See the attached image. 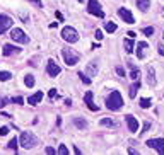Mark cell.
I'll list each match as a JSON object with an SVG mask.
<instances>
[{"instance_id": "obj_1", "label": "cell", "mask_w": 164, "mask_h": 155, "mask_svg": "<svg viewBox=\"0 0 164 155\" xmlns=\"http://www.w3.org/2000/svg\"><path fill=\"white\" fill-rule=\"evenodd\" d=\"M106 108L110 111H120L123 108V97L120 94V90H111L110 96L106 97Z\"/></svg>"}, {"instance_id": "obj_2", "label": "cell", "mask_w": 164, "mask_h": 155, "mask_svg": "<svg viewBox=\"0 0 164 155\" xmlns=\"http://www.w3.org/2000/svg\"><path fill=\"white\" fill-rule=\"evenodd\" d=\"M19 143H21V147H24L26 150H29V148H33L38 143V138L31 131H22L21 133V138H19Z\"/></svg>"}, {"instance_id": "obj_3", "label": "cell", "mask_w": 164, "mask_h": 155, "mask_svg": "<svg viewBox=\"0 0 164 155\" xmlns=\"http://www.w3.org/2000/svg\"><path fill=\"white\" fill-rule=\"evenodd\" d=\"M62 56H63V60H65V63L68 67H75L79 63V53H75L70 48H63L62 49Z\"/></svg>"}, {"instance_id": "obj_4", "label": "cell", "mask_w": 164, "mask_h": 155, "mask_svg": "<svg viewBox=\"0 0 164 155\" xmlns=\"http://www.w3.org/2000/svg\"><path fill=\"white\" fill-rule=\"evenodd\" d=\"M62 38H63V41H67V43H77V41H79V32H77V29H74L72 26H65V27L62 29Z\"/></svg>"}, {"instance_id": "obj_5", "label": "cell", "mask_w": 164, "mask_h": 155, "mask_svg": "<svg viewBox=\"0 0 164 155\" xmlns=\"http://www.w3.org/2000/svg\"><path fill=\"white\" fill-rule=\"evenodd\" d=\"M10 38L15 41V43H21V44H27L29 43V36H26V32L19 27H14L10 31Z\"/></svg>"}, {"instance_id": "obj_6", "label": "cell", "mask_w": 164, "mask_h": 155, "mask_svg": "<svg viewBox=\"0 0 164 155\" xmlns=\"http://www.w3.org/2000/svg\"><path fill=\"white\" fill-rule=\"evenodd\" d=\"M87 12L89 14H92V15H96V17H104V12H103V9H101V3H99V0H89V3H87Z\"/></svg>"}, {"instance_id": "obj_7", "label": "cell", "mask_w": 164, "mask_h": 155, "mask_svg": "<svg viewBox=\"0 0 164 155\" xmlns=\"http://www.w3.org/2000/svg\"><path fill=\"white\" fill-rule=\"evenodd\" d=\"M147 147L157 150V154L164 155V138H151V140H147Z\"/></svg>"}, {"instance_id": "obj_8", "label": "cell", "mask_w": 164, "mask_h": 155, "mask_svg": "<svg viewBox=\"0 0 164 155\" xmlns=\"http://www.w3.org/2000/svg\"><path fill=\"white\" fill-rule=\"evenodd\" d=\"M118 15H120V19H123V22H127V24H135V19H133V14L128 10V9H125V7H122L120 10H118Z\"/></svg>"}, {"instance_id": "obj_9", "label": "cell", "mask_w": 164, "mask_h": 155, "mask_svg": "<svg viewBox=\"0 0 164 155\" xmlns=\"http://www.w3.org/2000/svg\"><path fill=\"white\" fill-rule=\"evenodd\" d=\"M12 24H14V20H12L9 15L0 14V34H3L7 29H10V27H12Z\"/></svg>"}, {"instance_id": "obj_10", "label": "cell", "mask_w": 164, "mask_h": 155, "mask_svg": "<svg viewBox=\"0 0 164 155\" xmlns=\"http://www.w3.org/2000/svg\"><path fill=\"white\" fill-rule=\"evenodd\" d=\"M60 72H62V68L56 65V61H55V60H48V65H46V73H48L50 77H56Z\"/></svg>"}, {"instance_id": "obj_11", "label": "cell", "mask_w": 164, "mask_h": 155, "mask_svg": "<svg viewBox=\"0 0 164 155\" xmlns=\"http://www.w3.org/2000/svg\"><path fill=\"white\" fill-rule=\"evenodd\" d=\"M125 121H127V126H128V130H130L132 133H137V131H139V121H137L135 116L127 114V116H125Z\"/></svg>"}, {"instance_id": "obj_12", "label": "cell", "mask_w": 164, "mask_h": 155, "mask_svg": "<svg viewBox=\"0 0 164 155\" xmlns=\"http://www.w3.org/2000/svg\"><path fill=\"white\" fill-rule=\"evenodd\" d=\"M92 96H94V94H92V90H87V92H86V96H84V101H86V104H87V108H89L91 111H99V108L92 102Z\"/></svg>"}, {"instance_id": "obj_13", "label": "cell", "mask_w": 164, "mask_h": 155, "mask_svg": "<svg viewBox=\"0 0 164 155\" xmlns=\"http://www.w3.org/2000/svg\"><path fill=\"white\" fill-rule=\"evenodd\" d=\"M149 48V44L145 43V41H139L137 43V58H145V49Z\"/></svg>"}, {"instance_id": "obj_14", "label": "cell", "mask_w": 164, "mask_h": 155, "mask_svg": "<svg viewBox=\"0 0 164 155\" xmlns=\"http://www.w3.org/2000/svg\"><path fill=\"white\" fill-rule=\"evenodd\" d=\"M41 101H43V92H41V90H38L36 94H33V96L27 97V104H31V106H36V104H39Z\"/></svg>"}, {"instance_id": "obj_15", "label": "cell", "mask_w": 164, "mask_h": 155, "mask_svg": "<svg viewBox=\"0 0 164 155\" xmlns=\"http://www.w3.org/2000/svg\"><path fill=\"white\" fill-rule=\"evenodd\" d=\"M147 84H149L151 87H154V85L157 84V80H156V70H154L152 67L147 68Z\"/></svg>"}, {"instance_id": "obj_16", "label": "cell", "mask_w": 164, "mask_h": 155, "mask_svg": "<svg viewBox=\"0 0 164 155\" xmlns=\"http://www.w3.org/2000/svg\"><path fill=\"white\" fill-rule=\"evenodd\" d=\"M19 51H21V48H17V46H14V44H3V55H5V56L15 55V53H19Z\"/></svg>"}, {"instance_id": "obj_17", "label": "cell", "mask_w": 164, "mask_h": 155, "mask_svg": "<svg viewBox=\"0 0 164 155\" xmlns=\"http://www.w3.org/2000/svg\"><path fill=\"white\" fill-rule=\"evenodd\" d=\"M128 67H130V70H132V72H130V78H132V80H139V78H140V70H139L133 63H128Z\"/></svg>"}, {"instance_id": "obj_18", "label": "cell", "mask_w": 164, "mask_h": 155, "mask_svg": "<svg viewBox=\"0 0 164 155\" xmlns=\"http://www.w3.org/2000/svg\"><path fill=\"white\" fill-rule=\"evenodd\" d=\"M135 3H137V9H140L142 12H147L151 7V0H135Z\"/></svg>"}, {"instance_id": "obj_19", "label": "cell", "mask_w": 164, "mask_h": 155, "mask_svg": "<svg viewBox=\"0 0 164 155\" xmlns=\"http://www.w3.org/2000/svg\"><path fill=\"white\" fill-rule=\"evenodd\" d=\"M74 125L79 128V130H87V121L84 119V118H74Z\"/></svg>"}, {"instance_id": "obj_20", "label": "cell", "mask_w": 164, "mask_h": 155, "mask_svg": "<svg viewBox=\"0 0 164 155\" xmlns=\"http://www.w3.org/2000/svg\"><path fill=\"white\" fill-rule=\"evenodd\" d=\"M96 73H98L96 61H91V63H87V75H89V77H94Z\"/></svg>"}, {"instance_id": "obj_21", "label": "cell", "mask_w": 164, "mask_h": 155, "mask_svg": "<svg viewBox=\"0 0 164 155\" xmlns=\"http://www.w3.org/2000/svg\"><path fill=\"white\" fill-rule=\"evenodd\" d=\"M139 89H140V82H139V80H135V82L132 84V87H130V97H132V99H135V96H137Z\"/></svg>"}, {"instance_id": "obj_22", "label": "cell", "mask_w": 164, "mask_h": 155, "mask_svg": "<svg viewBox=\"0 0 164 155\" xmlns=\"http://www.w3.org/2000/svg\"><path fill=\"white\" fill-rule=\"evenodd\" d=\"M123 46H125V51H127V53H132V51H133V39H132V38L125 39V41H123Z\"/></svg>"}, {"instance_id": "obj_23", "label": "cell", "mask_w": 164, "mask_h": 155, "mask_svg": "<svg viewBox=\"0 0 164 155\" xmlns=\"http://www.w3.org/2000/svg\"><path fill=\"white\" fill-rule=\"evenodd\" d=\"M24 84L31 89V87H34V75H31V73H27L26 77H24Z\"/></svg>"}, {"instance_id": "obj_24", "label": "cell", "mask_w": 164, "mask_h": 155, "mask_svg": "<svg viewBox=\"0 0 164 155\" xmlns=\"http://www.w3.org/2000/svg\"><path fill=\"white\" fill-rule=\"evenodd\" d=\"M79 78H80V80H82L86 85H89V84H91V78H89V75H87V73H84V72H79Z\"/></svg>"}, {"instance_id": "obj_25", "label": "cell", "mask_w": 164, "mask_h": 155, "mask_svg": "<svg viewBox=\"0 0 164 155\" xmlns=\"http://www.w3.org/2000/svg\"><path fill=\"white\" fill-rule=\"evenodd\" d=\"M104 29H106L108 32H115V31H116V24H115V22H106V24H104Z\"/></svg>"}, {"instance_id": "obj_26", "label": "cell", "mask_w": 164, "mask_h": 155, "mask_svg": "<svg viewBox=\"0 0 164 155\" xmlns=\"http://www.w3.org/2000/svg\"><path fill=\"white\" fill-rule=\"evenodd\" d=\"M151 104H152V99H140V108H144V109H147V108H151Z\"/></svg>"}, {"instance_id": "obj_27", "label": "cell", "mask_w": 164, "mask_h": 155, "mask_svg": "<svg viewBox=\"0 0 164 155\" xmlns=\"http://www.w3.org/2000/svg\"><path fill=\"white\" fill-rule=\"evenodd\" d=\"M101 126H110V128H113V126H115V121L110 119V118H104V119H101Z\"/></svg>"}, {"instance_id": "obj_28", "label": "cell", "mask_w": 164, "mask_h": 155, "mask_svg": "<svg viewBox=\"0 0 164 155\" xmlns=\"http://www.w3.org/2000/svg\"><path fill=\"white\" fill-rule=\"evenodd\" d=\"M12 78V73L10 72H0V80L2 82H7V80H10Z\"/></svg>"}, {"instance_id": "obj_29", "label": "cell", "mask_w": 164, "mask_h": 155, "mask_svg": "<svg viewBox=\"0 0 164 155\" xmlns=\"http://www.w3.org/2000/svg\"><path fill=\"white\" fill-rule=\"evenodd\" d=\"M17 142H19L17 138H12V140H10V142L7 143V147H9L10 150H14V152H15V150H17Z\"/></svg>"}, {"instance_id": "obj_30", "label": "cell", "mask_w": 164, "mask_h": 155, "mask_svg": "<svg viewBox=\"0 0 164 155\" xmlns=\"http://www.w3.org/2000/svg\"><path fill=\"white\" fill-rule=\"evenodd\" d=\"M142 32H144L145 36H152V34H154V27H152V26H151V27H144Z\"/></svg>"}, {"instance_id": "obj_31", "label": "cell", "mask_w": 164, "mask_h": 155, "mask_svg": "<svg viewBox=\"0 0 164 155\" xmlns=\"http://www.w3.org/2000/svg\"><path fill=\"white\" fill-rule=\"evenodd\" d=\"M58 154L60 155H68V148H67L65 145H60V147H58Z\"/></svg>"}, {"instance_id": "obj_32", "label": "cell", "mask_w": 164, "mask_h": 155, "mask_svg": "<svg viewBox=\"0 0 164 155\" xmlns=\"http://www.w3.org/2000/svg\"><path fill=\"white\" fill-rule=\"evenodd\" d=\"M10 102H14V104H22V102H24V99H22V97H12V99H10Z\"/></svg>"}, {"instance_id": "obj_33", "label": "cell", "mask_w": 164, "mask_h": 155, "mask_svg": "<svg viewBox=\"0 0 164 155\" xmlns=\"http://www.w3.org/2000/svg\"><path fill=\"white\" fill-rule=\"evenodd\" d=\"M149 130H151V121H145V125H144V128H142L140 133H147Z\"/></svg>"}, {"instance_id": "obj_34", "label": "cell", "mask_w": 164, "mask_h": 155, "mask_svg": "<svg viewBox=\"0 0 164 155\" xmlns=\"http://www.w3.org/2000/svg\"><path fill=\"white\" fill-rule=\"evenodd\" d=\"M7 133H9V126H2L0 128V137H5Z\"/></svg>"}, {"instance_id": "obj_35", "label": "cell", "mask_w": 164, "mask_h": 155, "mask_svg": "<svg viewBox=\"0 0 164 155\" xmlns=\"http://www.w3.org/2000/svg\"><path fill=\"white\" fill-rule=\"evenodd\" d=\"M29 2H31L33 5H36L38 9H41V7H43V2H41V0H29Z\"/></svg>"}, {"instance_id": "obj_36", "label": "cell", "mask_w": 164, "mask_h": 155, "mask_svg": "<svg viewBox=\"0 0 164 155\" xmlns=\"http://www.w3.org/2000/svg\"><path fill=\"white\" fill-rule=\"evenodd\" d=\"M116 73H118L120 77H125V70H123V67H116Z\"/></svg>"}, {"instance_id": "obj_37", "label": "cell", "mask_w": 164, "mask_h": 155, "mask_svg": "<svg viewBox=\"0 0 164 155\" xmlns=\"http://www.w3.org/2000/svg\"><path fill=\"white\" fill-rule=\"evenodd\" d=\"M44 152H46L48 155H55V148H53V147H46Z\"/></svg>"}, {"instance_id": "obj_38", "label": "cell", "mask_w": 164, "mask_h": 155, "mask_svg": "<svg viewBox=\"0 0 164 155\" xmlns=\"http://www.w3.org/2000/svg\"><path fill=\"white\" fill-rule=\"evenodd\" d=\"M94 36H96V39H98V41H101V39H103V32H101L99 29H96V34H94Z\"/></svg>"}, {"instance_id": "obj_39", "label": "cell", "mask_w": 164, "mask_h": 155, "mask_svg": "<svg viewBox=\"0 0 164 155\" xmlns=\"http://www.w3.org/2000/svg\"><path fill=\"white\" fill-rule=\"evenodd\" d=\"M56 97H58L56 90H55V89H51V90H50V99H56Z\"/></svg>"}, {"instance_id": "obj_40", "label": "cell", "mask_w": 164, "mask_h": 155, "mask_svg": "<svg viewBox=\"0 0 164 155\" xmlns=\"http://www.w3.org/2000/svg\"><path fill=\"white\" fill-rule=\"evenodd\" d=\"M7 102H9V99H5V97H0V109H2V108L7 104Z\"/></svg>"}, {"instance_id": "obj_41", "label": "cell", "mask_w": 164, "mask_h": 155, "mask_svg": "<svg viewBox=\"0 0 164 155\" xmlns=\"http://www.w3.org/2000/svg\"><path fill=\"white\" fill-rule=\"evenodd\" d=\"M127 36H128V38H132V39H135V36H137V34H135L133 31H128V32H127Z\"/></svg>"}, {"instance_id": "obj_42", "label": "cell", "mask_w": 164, "mask_h": 155, "mask_svg": "<svg viewBox=\"0 0 164 155\" xmlns=\"http://www.w3.org/2000/svg\"><path fill=\"white\" fill-rule=\"evenodd\" d=\"M128 152H130V154H132V155H137V154H139V152H137V150H135V148H130V150H128Z\"/></svg>"}, {"instance_id": "obj_43", "label": "cell", "mask_w": 164, "mask_h": 155, "mask_svg": "<svg viewBox=\"0 0 164 155\" xmlns=\"http://www.w3.org/2000/svg\"><path fill=\"white\" fill-rule=\"evenodd\" d=\"M56 26H58V22H51V24H50V27H51V29H55Z\"/></svg>"}, {"instance_id": "obj_44", "label": "cell", "mask_w": 164, "mask_h": 155, "mask_svg": "<svg viewBox=\"0 0 164 155\" xmlns=\"http://www.w3.org/2000/svg\"><path fill=\"white\" fill-rule=\"evenodd\" d=\"M65 104L67 106H72V99H65Z\"/></svg>"}, {"instance_id": "obj_45", "label": "cell", "mask_w": 164, "mask_h": 155, "mask_svg": "<svg viewBox=\"0 0 164 155\" xmlns=\"http://www.w3.org/2000/svg\"><path fill=\"white\" fill-rule=\"evenodd\" d=\"M159 55H163V56H164V48H163V46L159 48Z\"/></svg>"}, {"instance_id": "obj_46", "label": "cell", "mask_w": 164, "mask_h": 155, "mask_svg": "<svg viewBox=\"0 0 164 155\" xmlns=\"http://www.w3.org/2000/svg\"><path fill=\"white\" fill-rule=\"evenodd\" d=\"M163 38H164V31H163Z\"/></svg>"}, {"instance_id": "obj_47", "label": "cell", "mask_w": 164, "mask_h": 155, "mask_svg": "<svg viewBox=\"0 0 164 155\" xmlns=\"http://www.w3.org/2000/svg\"><path fill=\"white\" fill-rule=\"evenodd\" d=\"M79 2H84V0H79Z\"/></svg>"}]
</instances>
